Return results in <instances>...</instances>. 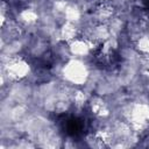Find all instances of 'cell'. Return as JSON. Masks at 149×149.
<instances>
[{"instance_id":"1","label":"cell","mask_w":149,"mask_h":149,"mask_svg":"<svg viewBox=\"0 0 149 149\" xmlns=\"http://www.w3.org/2000/svg\"><path fill=\"white\" fill-rule=\"evenodd\" d=\"M62 125H63V129L64 132L74 137V136H79L84 133V129H85V125H84V121L79 118H76V116H68L65 118L63 121H62Z\"/></svg>"}]
</instances>
